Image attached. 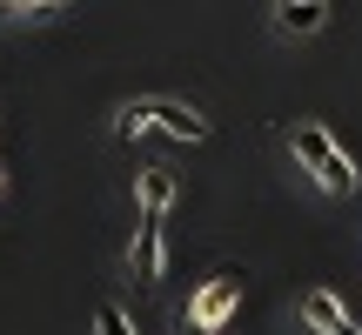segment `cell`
Returning a JSON list of instances; mask_svg holds the SVG:
<instances>
[{"mask_svg": "<svg viewBox=\"0 0 362 335\" xmlns=\"http://www.w3.org/2000/svg\"><path fill=\"white\" fill-rule=\"evenodd\" d=\"M94 329H101V335H134V322H128V315L115 309V302H101V315H94Z\"/></svg>", "mask_w": 362, "mask_h": 335, "instance_id": "ba28073f", "label": "cell"}, {"mask_svg": "<svg viewBox=\"0 0 362 335\" xmlns=\"http://www.w3.org/2000/svg\"><path fill=\"white\" fill-rule=\"evenodd\" d=\"M288 148H296V161L315 175V188L322 194H356V161L336 148V134L329 128H315V121H296V134H288Z\"/></svg>", "mask_w": 362, "mask_h": 335, "instance_id": "6da1fadb", "label": "cell"}, {"mask_svg": "<svg viewBox=\"0 0 362 335\" xmlns=\"http://www.w3.org/2000/svg\"><path fill=\"white\" fill-rule=\"evenodd\" d=\"M302 322H309V329H322V335H349V329H356L329 288H309V295H302Z\"/></svg>", "mask_w": 362, "mask_h": 335, "instance_id": "8992f818", "label": "cell"}, {"mask_svg": "<svg viewBox=\"0 0 362 335\" xmlns=\"http://www.w3.org/2000/svg\"><path fill=\"white\" fill-rule=\"evenodd\" d=\"M0 7H27V13H54L61 0H0Z\"/></svg>", "mask_w": 362, "mask_h": 335, "instance_id": "9c48e42d", "label": "cell"}, {"mask_svg": "<svg viewBox=\"0 0 362 335\" xmlns=\"http://www.w3.org/2000/svg\"><path fill=\"white\" fill-rule=\"evenodd\" d=\"M168 269V242H161V208H141V228H134V282H161Z\"/></svg>", "mask_w": 362, "mask_h": 335, "instance_id": "277c9868", "label": "cell"}, {"mask_svg": "<svg viewBox=\"0 0 362 335\" xmlns=\"http://www.w3.org/2000/svg\"><path fill=\"white\" fill-rule=\"evenodd\" d=\"M141 208H161V215L175 208V175L168 168H148L141 175Z\"/></svg>", "mask_w": 362, "mask_h": 335, "instance_id": "52a82bcc", "label": "cell"}, {"mask_svg": "<svg viewBox=\"0 0 362 335\" xmlns=\"http://www.w3.org/2000/svg\"><path fill=\"white\" fill-rule=\"evenodd\" d=\"M235 309H242V275H235V269H221V275H208V282H202V295L188 302V329H194V335H215Z\"/></svg>", "mask_w": 362, "mask_h": 335, "instance_id": "3957f363", "label": "cell"}, {"mask_svg": "<svg viewBox=\"0 0 362 335\" xmlns=\"http://www.w3.org/2000/svg\"><path fill=\"white\" fill-rule=\"evenodd\" d=\"M322 20H329V0H275V34H288V40L315 34Z\"/></svg>", "mask_w": 362, "mask_h": 335, "instance_id": "5b68a950", "label": "cell"}, {"mask_svg": "<svg viewBox=\"0 0 362 335\" xmlns=\"http://www.w3.org/2000/svg\"><path fill=\"white\" fill-rule=\"evenodd\" d=\"M349 335H362V329H349Z\"/></svg>", "mask_w": 362, "mask_h": 335, "instance_id": "30bf717a", "label": "cell"}, {"mask_svg": "<svg viewBox=\"0 0 362 335\" xmlns=\"http://www.w3.org/2000/svg\"><path fill=\"white\" fill-rule=\"evenodd\" d=\"M148 128L175 134V141H208V134H215L194 107H181V101H128L121 107V134H148Z\"/></svg>", "mask_w": 362, "mask_h": 335, "instance_id": "7a4b0ae2", "label": "cell"}]
</instances>
